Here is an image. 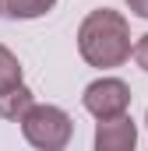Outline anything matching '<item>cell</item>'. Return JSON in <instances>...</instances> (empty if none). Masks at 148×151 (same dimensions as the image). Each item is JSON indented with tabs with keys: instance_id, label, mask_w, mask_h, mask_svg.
<instances>
[{
	"instance_id": "obj_1",
	"label": "cell",
	"mask_w": 148,
	"mask_h": 151,
	"mask_svg": "<svg viewBox=\"0 0 148 151\" xmlns=\"http://www.w3.org/2000/svg\"><path fill=\"white\" fill-rule=\"evenodd\" d=\"M78 53L92 67H120L131 56V25L120 11L99 7L78 28Z\"/></svg>"
},
{
	"instance_id": "obj_2",
	"label": "cell",
	"mask_w": 148,
	"mask_h": 151,
	"mask_svg": "<svg viewBox=\"0 0 148 151\" xmlns=\"http://www.w3.org/2000/svg\"><path fill=\"white\" fill-rule=\"evenodd\" d=\"M18 123H21L25 141H28L32 148H42V151L67 148V141H71V134H74L71 116L64 113L60 106H39V102H32L28 113L21 116Z\"/></svg>"
},
{
	"instance_id": "obj_3",
	"label": "cell",
	"mask_w": 148,
	"mask_h": 151,
	"mask_svg": "<svg viewBox=\"0 0 148 151\" xmlns=\"http://www.w3.org/2000/svg\"><path fill=\"white\" fill-rule=\"evenodd\" d=\"M81 102L95 119H110V116H120L131 109V88L120 77H99L85 88Z\"/></svg>"
},
{
	"instance_id": "obj_4",
	"label": "cell",
	"mask_w": 148,
	"mask_h": 151,
	"mask_svg": "<svg viewBox=\"0 0 148 151\" xmlns=\"http://www.w3.org/2000/svg\"><path fill=\"white\" fill-rule=\"evenodd\" d=\"M134 141H138V127L127 113L99 119V127H95V148L99 151H131Z\"/></svg>"
},
{
	"instance_id": "obj_5",
	"label": "cell",
	"mask_w": 148,
	"mask_h": 151,
	"mask_svg": "<svg viewBox=\"0 0 148 151\" xmlns=\"http://www.w3.org/2000/svg\"><path fill=\"white\" fill-rule=\"evenodd\" d=\"M36 102V95L18 81V84H7V88H0V116L4 119H21V116L28 113V106Z\"/></svg>"
},
{
	"instance_id": "obj_6",
	"label": "cell",
	"mask_w": 148,
	"mask_h": 151,
	"mask_svg": "<svg viewBox=\"0 0 148 151\" xmlns=\"http://www.w3.org/2000/svg\"><path fill=\"white\" fill-rule=\"evenodd\" d=\"M57 0H4V14H11L14 21H28V18H42L46 11H53Z\"/></svg>"
},
{
	"instance_id": "obj_7",
	"label": "cell",
	"mask_w": 148,
	"mask_h": 151,
	"mask_svg": "<svg viewBox=\"0 0 148 151\" xmlns=\"http://www.w3.org/2000/svg\"><path fill=\"white\" fill-rule=\"evenodd\" d=\"M18 81H21V63H18V56H14L7 46H0V88L18 84Z\"/></svg>"
},
{
	"instance_id": "obj_8",
	"label": "cell",
	"mask_w": 148,
	"mask_h": 151,
	"mask_svg": "<svg viewBox=\"0 0 148 151\" xmlns=\"http://www.w3.org/2000/svg\"><path fill=\"white\" fill-rule=\"evenodd\" d=\"M131 53H134V60H138V67H141V70H148V32H145L141 39H138L134 46H131Z\"/></svg>"
},
{
	"instance_id": "obj_9",
	"label": "cell",
	"mask_w": 148,
	"mask_h": 151,
	"mask_svg": "<svg viewBox=\"0 0 148 151\" xmlns=\"http://www.w3.org/2000/svg\"><path fill=\"white\" fill-rule=\"evenodd\" d=\"M127 7H131L138 18H148V0H127Z\"/></svg>"
},
{
	"instance_id": "obj_10",
	"label": "cell",
	"mask_w": 148,
	"mask_h": 151,
	"mask_svg": "<svg viewBox=\"0 0 148 151\" xmlns=\"http://www.w3.org/2000/svg\"><path fill=\"white\" fill-rule=\"evenodd\" d=\"M0 11H4V0H0Z\"/></svg>"
},
{
	"instance_id": "obj_11",
	"label": "cell",
	"mask_w": 148,
	"mask_h": 151,
	"mask_svg": "<svg viewBox=\"0 0 148 151\" xmlns=\"http://www.w3.org/2000/svg\"><path fill=\"white\" fill-rule=\"evenodd\" d=\"M145 123H148V116H145Z\"/></svg>"
}]
</instances>
